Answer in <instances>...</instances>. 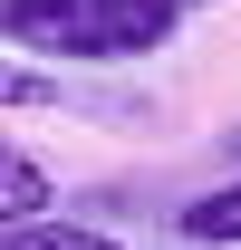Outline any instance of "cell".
I'll use <instances>...</instances> for the list:
<instances>
[{
  "label": "cell",
  "instance_id": "8992f818",
  "mask_svg": "<svg viewBox=\"0 0 241 250\" xmlns=\"http://www.w3.org/2000/svg\"><path fill=\"white\" fill-rule=\"evenodd\" d=\"M164 10H174V20H193V10H212V0H164Z\"/></svg>",
  "mask_w": 241,
  "mask_h": 250
},
{
  "label": "cell",
  "instance_id": "6da1fadb",
  "mask_svg": "<svg viewBox=\"0 0 241 250\" xmlns=\"http://www.w3.org/2000/svg\"><path fill=\"white\" fill-rule=\"evenodd\" d=\"M183 20L164 0H0V39L39 48V58H77V67H116L154 58Z\"/></svg>",
  "mask_w": 241,
  "mask_h": 250
},
{
  "label": "cell",
  "instance_id": "7a4b0ae2",
  "mask_svg": "<svg viewBox=\"0 0 241 250\" xmlns=\"http://www.w3.org/2000/svg\"><path fill=\"white\" fill-rule=\"evenodd\" d=\"M0 250H125L87 221H58V212H29V221H0Z\"/></svg>",
  "mask_w": 241,
  "mask_h": 250
},
{
  "label": "cell",
  "instance_id": "5b68a950",
  "mask_svg": "<svg viewBox=\"0 0 241 250\" xmlns=\"http://www.w3.org/2000/svg\"><path fill=\"white\" fill-rule=\"evenodd\" d=\"M0 106L39 116V106H58V77H48V67H20V58H0Z\"/></svg>",
  "mask_w": 241,
  "mask_h": 250
},
{
  "label": "cell",
  "instance_id": "3957f363",
  "mask_svg": "<svg viewBox=\"0 0 241 250\" xmlns=\"http://www.w3.org/2000/svg\"><path fill=\"white\" fill-rule=\"evenodd\" d=\"M183 241H203V250H241V173L222 192H193L183 202Z\"/></svg>",
  "mask_w": 241,
  "mask_h": 250
},
{
  "label": "cell",
  "instance_id": "277c9868",
  "mask_svg": "<svg viewBox=\"0 0 241 250\" xmlns=\"http://www.w3.org/2000/svg\"><path fill=\"white\" fill-rule=\"evenodd\" d=\"M48 164L39 154H20V145H0V221H29V212H48Z\"/></svg>",
  "mask_w": 241,
  "mask_h": 250
}]
</instances>
